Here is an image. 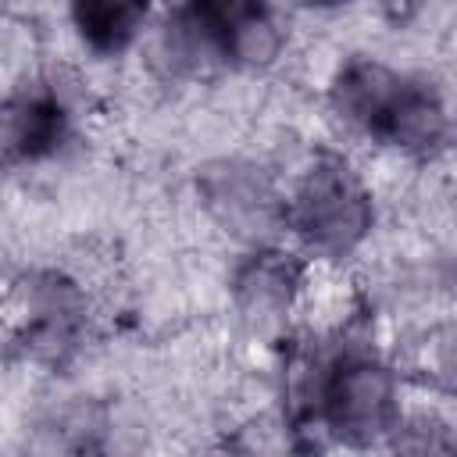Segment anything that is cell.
<instances>
[{
    "label": "cell",
    "mask_w": 457,
    "mask_h": 457,
    "mask_svg": "<svg viewBox=\"0 0 457 457\" xmlns=\"http://www.w3.org/2000/svg\"><path fill=\"white\" fill-rule=\"evenodd\" d=\"M332 104L357 129L403 150H432L446 132L439 96L425 82L403 79L375 61L346 64L332 86Z\"/></svg>",
    "instance_id": "obj_1"
},
{
    "label": "cell",
    "mask_w": 457,
    "mask_h": 457,
    "mask_svg": "<svg viewBox=\"0 0 457 457\" xmlns=\"http://www.w3.org/2000/svg\"><path fill=\"white\" fill-rule=\"evenodd\" d=\"M289 221L314 250L346 253L371 228V200L339 157H321L300 182Z\"/></svg>",
    "instance_id": "obj_2"
},
{
    "label": "cell",
    "mask_w": 457,
    "mask_h": 457,
    "mask_svg": "<svg viewBox=\"0 0 457 457\" xmlns=\"http://www.w3.org/2000/svg\"><path fill=\"white\" fill-rule=\"evenodd\" d=\"M82 328V296L79 289L46 271L25 275L11 293V336L25 357L36 361H64L75 350Z\"/></svg>",
    "instance_id": "obj_3"
},
{
    "label": "cell",
    "mask_w": 457,
    "mask_h": 457,
    "mask_svg": "<svg viewBox=\"0 0 457 457\" xmlns=\"http://www.w3.org/2000/svg\"><path fill=\"white\" fill-rule=\"evenodd\" d=\"M321 414L343 443L368 446L386 428H393L396 418L393 375L368 357H346L343 364H336V371L325 382Z\"/></svg>",
    "instance_id": "obj_4"
},
{
    "label": "cell",
    "mask_w": 457,
    "mask_h": 457,
    "mask_svg": "<svg viewBox=\"0 0 457 457\" xmlns=\"http://www.w3.org/2000/svg\"><path fill=\"white\" fill-rule=\"evenodd\" d=\"M64 107L46 86L14 93L4 107V154L7 161H36L50 154L64 136Z\"/></svg>",
    "instance_id": "obj_5"
},
{
    "label": "cell",
    "mask_w": 457,
    "mask_h": 457,
    "mask_svg": "<svg viewBox=\"0 0 457 457\" xmlns=\"http://www.w3.org/2000/svg\"><path fill=\"white\" fill-rule=\"evenodd\" d=\"M296 282H300V264L289 253L278 250L253 253L236 275V300L246 311V318L271 321L289 307Z\"/></svg>",
    "instance_id": "obj_6"
},
{
    "label": "cell",
    "mask_w": 457,
    "mask_h": 457,
    "mask_svg": "<svg viewBox=\"0 0 457 457\" xmlns=\"http://www.w3.org/2000/svg\"><path fill=\"white\" fill-rule=\"evenodd\" d=\"M204 193H207V204L218 211V218L236 232H250L253 225L268 221L271 193L253 168H243V164L211 168L204 175Z\"/></svg>",
    "instance_id": "obj_7"
},
{
    "label": "cell",
    "mask_w": 457,
    "mask_h": 457,
    "mask_svg": "<svg viewBox=\"0 0 457 457\" xmlns=\"http://www.w3.org/2000/svg\"><path fill=\"white\" fill-rule=\"evenodd\" d=\"M71 18H75V29L82 32V39L96 54H118L136 39V32L146 18V7L143 4L86 0V4L71 7Z\"/></svg>",
    "instance_id": "obj_8"
},
{
    "label": "cell",
    "mask_w": 457,
    "mask_h": 457,
    "mask_svg": "<svg viewBox=\"0 0 457 457\" xmlns=\"http://www.w3.org/2000/svg\"><path fill=\"white\" fill-rule=\"evenodd\" d=\"M411 368L418 371V378L457 396V321H443L421 332L411 346Z\"/></svg>",
    "instance_id": "obj_9"
},
{
    "label": "cell",
    "mask_w": 457,
    "mask_h": 457,
    "mask_svg": "<svg viewBox=\"0 0 457 457\" xmlns=\"http://www.w3.org/2000/svg\"><path fill=\"white\" fill-rule=\"evenodd\" d=\"M29 457H100V446L82 421H57L36 432Z\"/></svg>",
    "instance_id": "obj_10"
},
{
    "label": "cell",
    "mask_w": 457,
    "mask_h": 457,
    "mask_svg": "<svg viewBox=\"0 0 457 457\" xmlns=\"http://www.w3.org/2000/svg\"><path fill=\"white\" fill-rule=\"evenodd\" d=\"M396 453L400 457H457L453 436L428 418H414L407 425H396Z\"/></svg>",
    "instance_id": "obj_11"
}]
</instances>
